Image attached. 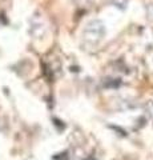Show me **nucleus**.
Listing matches in <instances>:
<instances>
[{
	"instance_id": "nucleus-1",
	"label": "nucleus",
	"mask_w": 153,
	"mask_h": 160,
	"mask_svg": "<svg viewBox=\"0 0 153 160\" xmlns=\"http://www.w3.org/2000/svg\"><path fill=\"white\" fill-rule=\"evenodd\" d=\"M104 36V26L101 22H91L84 29V39L91 44H96Z\"/></svg>"
}]
</instances>
